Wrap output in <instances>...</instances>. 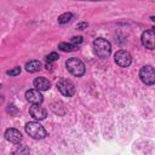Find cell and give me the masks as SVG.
Returning a JSON list of instances; mask_svg holds the SVG:
<instances>
[{
    "instance_id": "cell-1",
    "label": "cell",
    "mask_w": 155,
    "mask_h": 155,
    "mask_svg": "<svg viewBox=\"0 0 155 155\" xmlns=\"http://www.w3.org/2000/svg\"><path fill=\"white\" fill-rule=\"evenodd\" d=\"M92 47H93V51L94 53L99 57V58H108L111 53V45L110 42L104 39V38H97L93 40V44H92Z\"/></svg>"
},
{
    "instance_id": "cell-2",
    "label": "cell",
    "mask_w": 155,
    "mask_h": 155,
    "mask_svg": "<svg viewBox=\"0 0 155 155\" xmlns=\"http://www.w3.org/2000/svg\"><path fill=\"white\" fill-rule=\"evenodd\" d=\"M25 132L33 139H44L47 137V131L45 130V127L36 121L27 122L25 124Z\"/></svg>"
},
{
    "instance_id": "cell-3",
    "label": "cell",
    "mask_w": 155,
    "mask_h": 155,
    "mask_svg": "<svg viewBox=\"0 0 155 155\" xmlns=\"http://www.w3.org/2000/svg\"><path fill=\"white\" fill-rule=\"evenodd\" d=\"M65 67H67L68 71H69L71 75L78 76V78H79V76H82V75L85 74V71H86V67H85L84 62L80 61L79 58H75V57L67 59Z\"/></svg>"
},
{
    "instance_id": "cell-4",
    "label": "cell",
    "mask_w": 155,
    "mask_h": 155,
    "mask_svg": "<svg viewBox=\"0 0 155 155\" xmlns=\"http://www.w3.org/2000/svg\"><path fill=\"white\" fill-rule=\"evenodd\" d=\"M56 86H57L58 91L65 97H73L74 93H75V85L70 79L62 78V79H59L57 81Z\"/></svg>"
},
{
    "instance_id": "cell-5",
    "label": "cell",
    "mask_w": 155,
    "mask_h": 155,
    "mask_svg": "<svg viewBox=\"0 0 155 155\" xmlns=\"http://www.w3.org/2000/svg\"><path fill=\"white\" fill-rule=\"evenodd\" d=\"M139 78L142 80L143 84L148 85V86H151L155 84V71H154V67L148 64V65H144L140 68L139 70Z\"/></svg>"
},
{
    "instance_id": "cell-6",
    "label": "cell",
    "mask_w": 155,
    "mask_h": 155,
    "mask_svg": "<svg viewBox=\"0 0 155 155\" xmlns=\"http://www.w3.org/2000/svg\"><path fill=\"white\" fill-rule=\"evenodd\" d=\"M114 61H115V63H116L119 67H121V68H127V67H130L131 63H132V56H131L127 51H125V50H119V51H116L115 54H114Z\"/></svg>"
},
{
    "instance_id": "cell-7",
    "label": "cell",
    "mask_w": 155,
    "mask_h": 155,
    "mask_svg": "<svg viewBox=\"0 0 155 155\" xmlns=\"http://www.w3.org/2000/svg\"><path fill=\"white\" fill-rule=\"evenodd\" d=\"M140 40H142V45L145 48L154 50V47H155V30H154V28L143 31Z\"/></svg>"
},
{
    "instance_id": "cell-8",
    "label": "cell",
    "mask_w": 155,
    "mask_h": 155,
    "mask_svg": "<svg viewBox=\"0 0 155 155\" xmlns=\"http://www.w3.org/2000/svg\"><path fill=\"white\" fill-rule=\"evenodd\" d=\"M29 114L31 115L33 119L38 120V121H41L44 119H46L47 116V110L41 107L40 104H33L30 108H29Z\"/></svg>"
},
{
    "instance_id": "cell-9",
    "label": "cell",
    "mask_w": 155,
    "mask_h": 155,
    "mask_svg": "<svg viewBox=\"0 0 155 155\" xmlns=\"http://www.w3.org/2000/svg\"><path fill=\"white\" fill-rule=\"evenodd\" d=\"M5 139L10 143H13V144H19L23 139V136L22 133L17 130V128H7L5 131Z\"/></svg>"
},
{
    "instance_id": "cell-10",
    "label": "cell",
    "mask_w": 155,
    "mask_h": 155,
    "mask_svg": "<svg viewBox=\"0 0 155 155\" xmlns=\"http://www.w3.org/2000/svg\"><path fill=\"white\" fill-rule=\"evenodd\" d=\"M25 98L29 103L31 104H41L44 101V96L41 94V92L36 88H30L25 92Z\"/></svg>"
},
{
    "instance_id": "cell-11",
    "label": "cell",
    "mask_w": 155,
    "mask_h": 155,
    "mask_svg": "<svg viewBox=\"0 0 155 155\" xmlns=\"http://www.w3.org/2000/svg\"><path fill=\"white\" fill-rule=\"evenodd\" d=\"M33 85L39 91H47V90L51 88V82L45 76H38V78H35L34 81H33Z\"/></svg>"
},
{
    "instance_id": "cell-12",
    "label": "cell",
    "mask_w": 155,
    "mask_h": 155,
    "mask_svg": "<svg viewBox=\"0 0 155 155\" xmlns=\"http://www.w3.org/2000/svg\"><path fill=\"white\" fill-rule=\"evenodd\" d=\"M41 67H42V64H41L40 61L33 59V61L27 62L24 68H25V70H27L28 73H36V71H39V70L41 69Z\"/></svg>"
},
{
    "instance_id": "cell-13",
    "label": "cell",
    "mask_w": 155,
    "mask_h": 155,
    "mask_svg": "<svg viewBox=\"0 0 155 155\" xmlns=\"http://www.w3.org/2000/svg\"><path fill=\"white\" fill-rule=\"evenodd\" d=\"M58 48L63 52H73L78 50L76 45H73L71 42H59L58 44Z\"/></svg>"
},
{
    "instance_id": "cell-14",
    "label": "cell",
    "mask_w": 155,
    "mask_h": 155,
    "mask_svg": "<svg viewBox=\"0 0 155 155\" xmlns=\"http://www.w3.org/2000/svg\"><path fill=\"white\" fill-rule=\"evenodd\" d=\"M73 18V13L71 12H64L61 16H58V23L59 24H67L71 21Z\"/></svg>"
},
{
    "instance_id": "cell-15",
    "label": "cell",
    "mask_w": 155,
    "mask_h": 155,
    "mask_svg": "<svg viewBox=\"0 0 155 155\" xmlns=\"http://www.w3.org/2000/svg\"><path fill=\"white\" fill-rule=\"evenodd\" d=\"M58 58H59V54H58L57 52H51V53H48V54L46 56V62H47V63H53V62H56Z\"/></svg>"
},
{
    "instance_id": "cell-16",
    "label": "cell",
    "mask_w": 155,
    "mask_h": 155,
    "mask_svg": "<svg viewBox=\"0 0 155 155\" xmlns=\"http://www.w3.org/2000/svg\"><path fill=\"white\" fill-rule=\"evenodd\" d=\"M6 74H7L8 76H17V75H19V74H21V67H15V68L7 70Z\"/></svg>"
},
{
    "instance_id": "cell-17",
    "label": "cell",
    "mask_w": 155,
    "mask_h": 155,
    "mask_svg": "<svg viewBox=\"0 0 155 155\" xmlns=\"http://www.w3.org/2000/svg\"><path fill=\"white\" fill-rule=\"evenodd\" d=\"M15 154H28L29 153V149L25 147V145H18L17 149L13 151Z\"/></svg>"
},
{
    "instance_id": "cell-18",
    "label": "cell",
    "mask_w": 155,
    "mask_h": 155,
    "mask_svg": "<svg viewBox=\"0 0 155 155\" xmlns=\"http://www.w3.org/2000/svg\"><path fill=\"white\" fill-rule=\"evenodd\" d=\"M70 42L73 44V45H80L81 42H82V36H73L71 39H70Z\"/></svg>"
},
{
    "instance_id": "cell-19",
    "label": "cell",
    "mask_w": 155,
    "mask_h": 155,
    "mask_svg": "<svg viewBox=\"0 0 155 155\" xmlns=\"http://www.w3.org/2000/svg\"><path fill=\"white\" fill-rule=\"evenodd\" d=\"M87 27H88V23L87 22H80V23L76 24V29H79V30H84Z\"/></svg>"
},
{
    "instance_id": "cell-20",
    "label": "cell",
    "mask_w": 155,
    "mask_h": 155,
    "mask_svg": "<svg viewBox=\"0 0 155 155\" xmlns=\"http://www.w3.org/2000/svg\"><path fill=\"white\" fill-rule=\"evenodd\" d=\"M45 67H46V69H47V70H52V63H46V65H45Z\"/></svg>"
},
{
    "instance_id": "cell-21",
    "label": "cell",
    "mask_w": 155,
    "mask_h": 155,
    "mask_svg": "<svg viewBox=\"0 0 155 155\" xmlns=\"http://www.w3.org/2000/svg\"><path fill=\"white\" fill-rule=\"evenodd\" d=\"M73 1H107V0H73Z\"/></svg>"
}]
</instances>
